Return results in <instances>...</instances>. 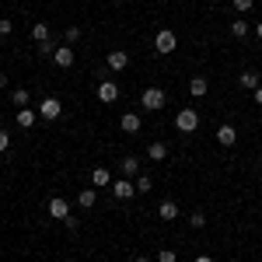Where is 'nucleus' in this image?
I'll return each mask as SVG.
<instances>
[{
	"label": "nucleus",
	"instance_id": "nucleus-19",
	"mask_svg": "<svg viewBox=\"0 0 262 262\" xmlns=\"http://www.w3.org/2000/svg\"><path fill=\"white\" fill-rule=\"evenodd\" d=\"M32 39H35V46H39V42H46V39H53L46 21H35V25H32Z\"/></svg>",
	"mask_w": 262,
	"mask_h": 262
},
{
	"label": "nucleus",
	"instance_id": "nucleus-7",
	"mask_svg": "<svg viewBox=\"0 0 262 262\" xmlns=\"http://www.w3.org/2000/svg\"><path fill=\"white\" fill-rule=\"evenodd\" d=\"M49 217H53V221H67V217H70V203L63 200V196H53V200H49Z\"/></svg>",
	"mask_w": 262,
	"mask_h": 262
},
{
	"label": "nucleus",
	"instance_id": "nucleus-9",
	"mask_svg": "<svg viewBox=\"0 0 262 262\" xmlns=\"http://www.w3.org/2000/svg\"><path fill=\"white\" fill-rule=\"evenodd\" d=\"M217 143H221V147H234V143H238V129H234L231 122H221V126H217Z\"/></svg>",
	"mask_w": 262,
	"mask_h": 262
},
{
	"label": "nucleus",
	"instance_id": "nucleus-18",
	"mask_svg": "<svg viewBox=\"0 0 262 262\" xmlns=\"http://www.w3.org/2000/svg\"><path fill=\"white\" fill-rule=\"evenodd\" d=\"M147 158H150V161H164V158H168V147H164L161 140L147 143Z\"/></svg>",
	"mask_w": 262,
	"mask_h": 262
},
{
	"label": "nucleus",
	"instance_id": "nucleus-34",
	"mask_svg": "<svg viewBox=\"0 0 262 262\" xmlns=\"http://www.w3.org/2000/svg\"><path fill=\"white\" fill-rule=\"evenodd\" d=\"M196 262H213V259H210V255H196Z\"/></svg>",
	"mask_w": 262,
	"mask_h": 262
},
{
	"label": "nucleus",
	"instance_id": "nucleus-12",
	"mask_svg": "<svg viewBox=\"0 0 262 262\" xmlns=\"http://www.w3.org/2000/svg\"><path fill=\"white\" fill-rule=\"evenodd\" d=\"M95 203H98V189H95V185L77 192V206H81V210H95Z\"/></svg>",
	"mask_w": 262,
	"mask_h": 262
},
{
	"label": "nucleus",
	"instance_id": "nucleus-4",
	"mask_svg": "<svg viewBox=\"0 0 262 262\" xmlns=\"http://www.w3.org/2000/svg\"><path fill=\"white\" fill-rule=\"evenodd\" d=\"M60 116H63V101L56 98V95H49V98H42V101H39V119L56 122Z\"/></svg>",
	"mask_w": 262,
	"mask_h": 262
},
{
	"label": "nucleus",
	"instance_id": "nucleus-17",
	"mask_svg": "<svg viewBox=\"0 0 262 262\" xmlns=\"http://www.w3.org/2000/svg\"><path fill=\"white\" fill-rule=\"evenodd\" d=\"M206 91H210V81H206V77H192V81H189V95H192V98H203Z\"/></svg>",
	"mask_w": 262,
	"mask_h": 262
},
{
	"label": "nucleus",
	"instance_id": "nucleus-2",
	"mask_svg": "<svg viewBox=\"0 0 262 262\" xmlns=\"http://www.w3.org/2000/svg\"><path fill=\"white\" fill-rule=\"evenodd\" d=\"M140 105L147 112H161L164 105H168V95H164V88H147L140 95Z\"/></svg>",
	"mask_w": 262,
	"mask_h": 262
},
{
	"label": "nucleus",
	"instance_id": "nucleus-5",
	"mask_svg": "<svg viewBox=\"0 0 262 262\" xmlns=\"http://www.w3.org/2000/svg\"><path fill=\"white\" fill-rule=\"evenodd\" d=\"M112 196H116L119 203L133 200V196H137V182H129L126 175H122V179H116V182H112Z\"/></svg>",
	"mask_w": 262,
	"mask_h": 262
},
{
	"label": "nucleus",
	"instance_id": "nucleus-15",
	"mask_svg": "<svg viewBox=\"0 0 262 262\" xmlns=\"http://www.w3.org/2000/svg\"><path fill=\"white\" fill-rule=\"evenodd\" d=\"M35 119H39V112H35V108H28V105H25V108H18V126H21V129H32V126H35Z\"/></svg>",
	"mask_w": 262,
	"mask_h": 262
},
{
	"label": "nucleus",
	"instance_id": "nucleus-21",
	"mask_svg": "<svg viewBox=\"0 0 262 262\" xmlns=\"http://www.w3.org/2000/svg\"><path fill=\"white\" fill-rule=\"evenodd\" d=\"M11 101H14V105H18V108H25V105H28V101H32V95H28V91H25V88H14V91H11Z\"/></svg>",
	"mask_w": 262,
	"mask_h": 262
},
{
	"label": "nucleus",
	"instance_id": "nucleus-1",
	"mask_svg": "<svg viewBox=\"0 0 262 262\" xmlns=\"http://www.w3.org/2000/svg\"><path fill=\"white\" fill-rule=\"evenodd\" d=\"M175 49H179V35H175L171 28H161V32L154 35V53H158V56H171Z\"/></svg>",
	"mask_w": 262,
	"mask_h": 262
},
{
	"label": "nucleus",
	"instance_id": "nucleus-20",
	"mask_svg": "<svg viewBox=\"0 0 262 262\" xmlns=\"http://www.w3.org/2000/svg\"><path fill=\"white\" fill-rule=\"evenodd\" d=\"M119 168H122V175H140V161H137L133 154H129V158H122Z\"/></svg>",
	"mask_w": 262,
	"mask_h": 262
},
{
	"label": "nucleus",
	"instance_id": "nucleus-6",
	"mask_svg": "<svg viewBox=\"0 0 262 262\" xmlns=\"http://www.w3.org/2000/svg\"><path fill=\"white\" fill-rule=\"evenodd\" d=\"M95 95H98L101 105H112V101H119V84L112 81V77H105V81L98 84V91H95Z\"/></svg>",
	"mask_w": 262,
	"mask_h": 262
},
{
	"label": "nucleus",
	"instance_id": "nucleus-28",
	"mask_svg": "<svg viewBox=\"0 0 262 262\" xmlns=\"http://www.w3.org/2000/svg\"><path fill=\"white\" fill-rule=\"evenodd\" d=\"M77 39H81V28H77V25H70V28H67V46H74Z\"/></svg>",
	"mask_w": 262,
	"mask_h": 262
},
{
	"label": "nucleus",
	"instance_id": "nucleus-22",
	"mask_svg": "<svg viewBox=\"0 0 262 262\" xmlns=\"http://www.w3.org/2000/svg\"><path fill=\"white\" fill-rule=\"evenodd\" d=\"M248 32H252V25H248V21H231V35H234V39H245Z\"/></svg>",
	"mask_w": 262,
	"mask_h": 262
},
{
	"label": "nucleus",
	"instance_id": "nucleus-27",
	"mask_svg": "<svg viewBox=\"0 0 262 262\" xmlns=\"http://www.w3.org/2000/svg\"><path fill=\"white\" fill-rule=\"evenodd\" d=\"M158 262H179V252L175 248H161L158 252Z\"/></svg>",
	"mask_w": 262,
	"mask_h": 262
},
{
	"label": "nucleus",
	"instance_id": "nucleus-16",
	"mask_svg": "<svg viewBox=\"0 0 262 262\" xmlns=\"http://www.w3.org/2000/svg\"><path fill=\"white\" fill-rule=\"evenodd\" d=\"M238 84H242L245 91H255V88H259V84H262V77H259V70H245L242 77H238Z\"/></svg>",
	"mask_w": 262,
	"mask_h": 262
},
{
	"label": "nucleus",
	"instance_id": "nucleus-31",
	"mask_svg": "<svg viewBox=\"0 0 262 262\" xmlns=\"http://www.w3.org/2000/svg\"><path fill=\"white\" fill-rule=\"evenodd\" d=\"M252 32H255V39L262 42V21H259V25H255V28H252Z\"/></svg>",
	"mask_w": 262,
	"mask_h": 262
},
{
	"label": "nucleus",
	"instance_id": "nucleus-26",
	"mask_svg": "<svg viewBox=\"0 0 262 262\" xmlns=\"http://www.w3.org/2000/svg\"><path fill=\"white\" fill-rule=\"evenodd\" d=\"M231 7H234L238 14H248V11L255 7V0H231Z\"/></svg>",
	"mask_w": 262,
	"mask_h": 262
},
{
	"label": "nucleus",
	"instance_id": "nucleus-29",
	"mask_svg": "<svg viewBox=\"0 0 262 262\" xmlns=\"http://www.w3.org/2000/svg\"><path fill=\"white\" fill-rule=\"evenodd\" d=\"M14 32V21L11 18H0V35H11Z\"/></svg>",
	"mask_w": 262,
	"mask_h": 262
},
{
	"label": "nucleus",
	"instance_id": "nucleus-24",
	"mask_svg": "<svg viewBox=\"0 0 262 262\" xmlns=\"http://www.w3.org/2000/svg\"><path fill=\"white\" fill-rule=\"evenodd\" d=\"M56 49H60V46H56V42H53V39L39 42V56H49V60H53V56H56Z\"/></svg>",
	"mask_w": 262,
	"mask_h": 262
},
{
	"label": "nucleus",
	"instance_id": "nucleus-35",
	"mask_svg": "<svg viewBox=\"0 0 262 262\" xmlns=\"http://www.w3.org/2000/svg\"><path fill=\"white\" fill-rule=\"evenodd\" d=\"M133 262H150V259H147V255H137V259H133Z\"/></svg>",
	"mask_w": 262,
	"mask_h": 262
},
{
	"label": "nucleus",
	"instance_id": "nucleus-14",
	"mask_svg": "<svg viewBox=\"0 0 262 262\" xmlns=\"http://www.w3.org/2000/svg\"><path fill=\"white\" fill-rule=\"evenodd\" d=\"M91 185H95V189H112V175H108V168H95V171H91Z\"/></svg>",
	"mask_w": 262,
	"mask_h": 262
},
{
	"label": "nucleus",
	"instance_id": "nucleus-33",
	"mask_svg": "<svg viewBox=\"0 0 262 262\" xmlns=\"http://www.w3.org/2000/svg\"><path fill=\"white\" fill-rule=\"evenodd\" d=\"M4 88H7V74H0V91H4Z\"/></svg>",
	"mask_w": 262,
	"mask_h": 262
},
{
	"label": "nucleus",
	"instance_id": "nucleus-30",
	"mask_svg": "<svg viewBox=\"0 0 262 262\" xmlns=\"http://www.w3.org/2000/svg\"><path fill=\"white\" fill-rule=\"evenodd\" d=\"M7 147H11V133H7V129H0V154H4Z\"/></svg>",
	"mask_w": 262,
	"mask_h": 262
},
{
	"label": "nucleus",
	"instance_id": "nucleus-23",
	"mask_svg": "<svg viewBox=\"0 0 262 262\" xmlns=\"http://www.w3.org/2000/svg\"><path fill=\"white\" fill-rule=\"evenodd\" d=\"M189 227H192V231H203V227H206V213H203V210L189 213Z\"/></svg>",
	"mask_w": 262,
	"mask_h": 262
},
{
	"label": "nucleus",
	"instance_id": "nucleus-32",
	"mask_svg": "<svg viewBox=\"0 0 262 262\" xmlns=\"http://www.w3.org/2000/svg\"><path fill=\"white\" fill-rule=\"evenodd\" d=\"M252 95H255V101H259V105H262V84H259V88H255V91H252Z\"/></svg>",
	"mask_w": 262,
	"mask_h": 262
},
{
	"label": "nucleus",
	"instance_id": "nucleus-25",
	"mask_svg": "<svg viewBox=\"0 0 262 262\" xmlns=\"http://www.w3.org/2000/svg\"><path fill=\"white\" fill-rule=\"evenodd\" d=\"M154 185H150V175H137V196H143V192H150Z\"/></svg>",
	"mask_w": 262,
	"mask_h": 262
},
{
	"label": "nucleus",
	"instance_id": "nucleus-3",
	"mask_svg": "<svg viewBox=\"0 0 262 262\" xmlns=\"http://www.w3.org/2000/svg\"><path fill=\"white\" fill-rule=\"evenodd\" d=\"M175 129H179V133H196V129H200V112H196V108H179Z\"/></svg>",
	"mask_w": 262,
	"mask_h": 262
},
{
	"label": "nucleus",
	"instance_id": "nucleus-10",
	"mask_svg": "<svg viewBox=\"0 0 262 262\" xmlns=\"http://www.w3.org/2000/svg\"><path fill=\"white\" fill-rule=\"evenodd\" d=\"M105 63H108V70H126V67H129V53H126V49H112V53L105 56Z\"/></svg>",
	"mask_w": 262,
	"mask_h": 262
},
{
	"label": "nucleus",
	"instance_id": "nucleus-13",
	"mask_svg": "<svg viewBox=\"0 0 262 262\" xmlns=\"http://www.w3.org/2000/svg\"><path fill=\"white\" fill-rule=\"evenodd\" d=\"M158 217H161V221H168V224L179 221V203H175V200H164L161 206H158Z\"/></svg>",
	"mask_w": 262,
	"mask_h": 262
},
{
	"label": "nucleus",
	"instance_id": "nucleus-11",
	"mask_svg": "<svg viewBox=\"0 0 262 262\" xmlns=\"http://www.w3.org/2000/svg\"><path fill=\"white\" fill-rule=\"evenodd\" d=\"M119 129H122V133H129V137H133V133H140V116H137V112H122Z\"/></svg>",
	"mask_w": 262,
	"mask_h": 262
},
{
	"label": "nucleus",
	"instance_id": "nucleus-8",
	"mask_svg": "<svg viewBox=\"0 0 262 262\" xmlns=\"http://www.w3.org/2000/svg\"><path fill=\"white\" fill-rule=\"evenodd\" d=\"M74 60H77V53H74L67 42H63L60 49H56V56H53V63H56L60 70H70V67H74Z\"/></svg>",
	"mask_w": 262,
	"mask_h": 262
}]
</instances>
